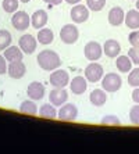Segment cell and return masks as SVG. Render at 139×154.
<instances>
[{
  "label": "cell",
  "instance_id": "9",
  "mask_svg": "<svg viewBox=\"0 0 139 154\" xmlns=\"http://www.w3.org/2000/svg\"><path fill=\"white\" fill-rule=\"evenodd\" d=\"M57 118L64 122H72L78 118V108L74 104H64L57 112Z\"/></svg>",
  "mask_w": 139,
  "mask_h": 154
},
{
  "label": "cell",
  "instance_id": "8",
  "mask_svg": "<svg viewBox=\"0 0 139 154\" xmlns=\"http://www.w3.org/2000/svg\"><path fill=\"white\" fill-rule=\"evenodd\" d=\"M84 54H85L86 60H89V61H97L100 57H102V54H103V47L100 46V43L92 40V42H88L85 45Z\"/></svg>",
  "mask_w": 139,
  "mask_h": 154
},
{
  "label": "cell",
  "instance_id": "20",
  "mask_svg": "<svg viewBox=\"0 0 139 154\" xmlns=\"http://www.w3.org/2000/svg\"><path fill=\"white\" fill-rule=\"evenodd\" d=\"M125 25L131 29L139 28V11L138 10H129L125 14Z\"/></svg>",
  "mask_w": 139,
  "mask_h": 154
},
{
  "label": "cell",
  "instance_id": "10",
  "mask_svg": "<svg viewBox=\"0 0 139 154\" xmlns=\"http://www.w3.org/2000/svg\"><path fill=\"white\" fill-rule=\"evenodd\" d=\"M18 46L24 51V54H32L36 50V46H38V42L33 38L31 33H25L20 38V42H18Z\"/></svg>",
  "mask_w": 139,
  "mask_h": 154
},
{
  "label": "cell",
  "instance_id": "17",
  "mask_svg": "<svg viewBox=\"0 0 139 154\" xmlns=\"http://www.w3.org/2000/svg\"><path fill=\"white\" fill-rule=\"evenodd\" d=\"M31 24L35 29H42L47 24V13L43 10H36L31 17Z\"/></svg>",
  "mask_w": 139,
  "mask_h": 154
},
{
  "label": "cell",
  "instance_id": "37",
  "mask_svg": "<svg viewBox=\"0 0 139 154\" xmlns=\"http://www.w3.org/2000/svg\"><path fill=\"white\" fill-rule=\"evenodd\" d=\"M21 3H28V2H31V0H20Z\"/></svg>",
  "mask_w": 139,
  "mask_h": 154
},
{
  "label": "cell",
  "instance_id": "22",
  "mask_svg": "<svg viewBox=\"0 0 139 154\" xmlns=\"http://www.w3.org/2000/svg\"><path fill=\"white\" fill-rule=\"evenodd\" d=\"M54 39V33L52 29L49 28H42L39 29V32H38V42L40 43V45H50V43L53 42Z\"/></svg>",
  "mask_w": 139,
  "mask_h": 154
},
{
  "label": "cell",
  "instance_id": "36",
  "mask_svg": "<svg viewBox=\"0 0 139 154\" xmlns=\"http://www.w3.org/2000/svg\"><path fill=\"white\" fill-rule=\"evenodd\" d=\"M65 2H67L68 4H72V6H74V4L81 3V0H65Z\"/></svg>",
  "mask_w": 139,
  "mask_h": 154
},
{
  "label": "cell",
  "instance_id": "11",
  "mask_svg": "<svg viewBox=\"0 0 139 154\" xmlns=\"http://www.w3.org/2000/svg\"><path fill=\"white\" fill-rule=\"evenodd\" d=\"M49 100L54 107L56 106H63L68 100V93L65 92V88H54L49 94Z\"/></svg>",
  "mask_w": 139,
  "mask_h": 154
},
{
  "label": "cell",
  "instance_id": "31",
  "mask_svg": "<svg viewBox=\"0 0 139 154\" xmlns=\"http://www.w3.org/2000/svg\"><path fill=\"white\" fill-rule=\"evenodd\" d=\"M128 57L134 64L139 65V47H131L128 50Z\"/></svg>",
  "mask_w": 139,
  "mask_h": 154
},
{
  "label": "cell",
  "instance_id": "13",
  "mask_svg": "<svg viewBox=\"0 0 139 154\" xmlns=\"http://www.w3.org/2000/svg\"><path fill=\"white\" fill-rule=\"evenodd\" d=\"M27 94L29 96V99L33 101L42 100L45 97V86L40 82H32L28 85V89H27Z\"/></svg>",
  "mask_w": 139,
  "mask_h": 154
},
{
  "label": "cell",
  "instance_id": "38",
  "mask_svg": "<svg viewBox=\"0 0 139 154\" xmlns=\"http://www.w3.org/2000/svg\"><path fill=\"white\" fill-rule=\"evenodd\" d=\"M136 10L139 11V0H138V2H136Z\"/></svg>",
  "mask_w": 139,
  "mask_h": 154
},
{
  "label": "cell",
  "instance_id": "23",
  "mask_svg": "<svg viewBox=\"0 0 139 154\" xmlns=\"http://www.w3.org/2000/svg\"><path fill=\"white\" fill-rule=\"evenodd\" d=\"M39 115L42 118H46V119H54L57 118V111H56V108H54V106L52 103L43 104L39 110Z\"/></svg>",
  "mask_w": 139,
  "mask_h": 154
},
{
  "label": "cell",
  "instance_id": "35",
  "mask_svg": "<svg viewBox=\"0 0 139 154\" xmlns=\"http://www.w3.org/2000/svg\"><path fill=\"white\" fill-rule=\"evenodd\" d=\"M43 2L47 4H52V6H58V4H61L63 0H43Z\"/></svg>",
  "mask_w": 139,
  "mask_h": 154
},
{
  "label": "cell",
  "instance_id": "25",
  "mask_svg": "<svg viewBox=\"0 0 139 154\" xmlns=\"http://www.w3.org/2000/svg\"><path fill=\"white\" fill-rule=\"evenodd\" d=\"M13 42V38H11V33L6 29H0V50H4L7 49L8 46Z\"/></svg>",
  "mask_w": 139,
  "mask_h": 154
},
{
  "label": "cell",
  "instance_id": "5",
  "mask_svg": "<svg viewBox=\"0 0 139 154\" xmlns=\"http://www.w3.org/2000/svg\"><path fill=\"white\" fill-rule=\"evenodd\" d=\"M49 81L53 88H65L67 85H70V75L65 69H54Z\"/></svg>",
  "mask_w": 139,
  "mask_h": 154
},
{
  "label": "cell",
  "instance_id": "32",
  "mask_svg": "<svg viewBox=\"0 0 139 154\" xmlns=\"http://www.w3.org/2000/svg\"><path fill=\"white\" fill-rule=\"evenodd\" d=\"M128 40H129V43H131L132 47H139V31L138 29H135L134 32L129 33Z\"/></svg>",
  "mask_w": 139,
  "mask_h": 154
},
{
  "label": "cell",
  "instance_id": "33",
  "mask_svg": "<svg viewBox=\"0 0 139 154\" xmlns=\"http://www.w3.org/2000/svg\"><path fill=\"white\" fill-rule=\"evenodd\" d=\"M6 57L4 56H0V75L3 74H7V63H6Z\"/></svg>",
  "mask_w": 139,
  "mask_h": 154
},
{
  "label": "cell",
  "instance_id": "27",
  "mask_svg": "<svg viewBox=\"0 0 139 154\" xmlns=\"http://www.w3.org/2000/svg\"><path fill=\"white\" fill-rule=\"evenodd\" d=\"M86 6L92 11H102L106 6V0H86Z\"/></svg>",
  "mask_w": 139,
  "mask_h": 154
},
{
  "label": "cell",
  "instance_id": "29",
  "mask_svg": "<svg viewBox=\"0 0 139 154\" xmlns=\"http://www.w3.org/2000/svg\"><path fill=\"white\" fill-rule=\"evenodd\" d=\"M102 125H109V126H120L121 121L115 117V115H106L102 119Z\"/></svg>",
  "mask_w": 139,
  "mask_h": 154
},
{
  "label": "cell",
  "instance_id": "4",
  "mask_svg": "<svg viewBox=\"0 0 139 154\" xmlns=\"http://www.w3.org/2000/svg\"><path fill=\"white\" fill-rule=\"evenodd\" d=\"M103 75H104L103 67L100 64H97V63H95V61H92V63L85 68V78H86V81L90 83L102 81Z\"/></svg>",
  "mask_w": 139,
  "mask_h": 154
},
{
  "label": "cell",
  "instance_id": "12",
  "mask_svg": "<svg viewBox=\"0 0 139 154\" xmlns=\"http://www.w3.org/2000/svg\"><path fill=\"white\" fill-rule=\"evenodd\" d=\"M7 72H8V76L13 79H21L24 78L25 72H27V67L25 64L21 61H13L8 64V68H7Z\"/></svg>",
  "mask_w": 139,
  "mask_h": 154
},
{
  "label": "cell",
  "instance_id": "2",
  "mask_svg": "<svg viewBox=\"0 0 139 154\" xmlns=\"http://www.w3.org/2000/svg\"><path fill=\"white\" fill-rule=\"evenodd\" d=\"M121 76L118 74H114V72H110L102 78V88L109 93H115L117 90L121 89Z\"/></svg>",
  "mask_w": 139,
  "mask_h": 154
},
{
  "label": "cell",
  "instance_id": "6",
  "mask_svg": "<svg viewBox=\"0 0 139 154\" xmlns=\"http://www.w3.org/2000/svg\"><path fill=\"white\" fill-rule=\"evenodd\" d=\"M11 24L17 31H25V29L29 28L31 17L25 11H15L13 17H11Z\"/></svg>",
  "mask_w": 139,
  "mask_h": 154
},
{
  "label": "cell",
  "instance_id": "21",
  "mask_svg": "<svg viewBox=\"0 0 139 154\" xmlns=\"http://www.w3.org/2000/svg\"><path fill=\"white\" fill-rule=\"evenodd\" d=\"M115 67L120 72H129L132 68V61L128 56H117Z\"/></svg>",
  "mask_w": 139,
  "mask_h": 154
},
{
  "label": "cell",
  "instance_id": "14",
  "mask_svg": "<svg viewBox=\"0 0 139 154\" xmlns=\"http://www.w3.org/2000/svg\"><path fill=\"white\" fill-rule=\"evenodd\" d=\"M121 51V46L120 43L114 39H109L104 42L103 45V53L106 54L109 58H117V56Z\"/></svg>",
  "mask_w": 139,
  "mask_h": 154
},
{
  "label": "cell",
  "instance_id": "30",
  "mask_svg": "<svg viewBox=\"0 0 139 154\" xmlns=\"http://www.w3.org/2000/svg\"><path fill=\"white\" fill-rule=\"evenodd\" d=\"M129 121L131 124L139 126V106H134L129 111Z\"/></svg>",
  "mask_w": 139,
  "mask_h": 154
},
{
  "label": "cell",
  "instance_id": "34",
  "mask_svg": "<svg viewBox=\"0 0 139 154\" xmlns=\"http://www.w3.org/2000/svg\"><path fill=\"white\" fill-rule=\"evenodd\" d=\"M132 100L136 104H139V88H135V90L132 92Z\"/></svg>",
  "mask_w": 139,
  "mask_h": 154
},
{
  "label": "cell",
  "instance_id": "24",
  "mask_svg": "<svg viewBox=\"0 0 139 154\" xmlns=\"http://www.w3.org/2000/svg\"><path fill=\"white\" fill-rule=\"evenodd\" d=\"M20 112L27 115H36L38 114V107L33 100H25L20 106Z\"/></svg>",
  "mask_w": 139,
  "mask_h": 154
},
{
  "label": "cell",
  "instance_id": "7",
  "mask_svg": "<svg viewBox=\"0 0 139 154\" xmlns=\"http://www.w3.org/2000/svg\"><path fill=\"white\" fill-rule=\"evenodd\" d=\"M70 15H71V20L74 24H84L89 18V8H88V6H84V4L79 3L77 6L74 4Z\"/></svg>",
  "mask_w": 139,
  "mask_h": 154
},
{
  "label": "cell",
  "instance_id": "15",
  "mask_svg": "<svg viewBox=\"0 0 139 154\" xmlns=\"http://www.w3.org/2000/svg\"><path fill=\"white\" fill-rule=\"evenodd\" d=\"M125 20V13L121 7H113L109 11V24L113 26H120Z\"/></svg>",
  "mask_w": 139,
  "mask_h": 154
},
{
  "label": "cell",
  "instance_id": "26",
  "mask_svg": "<svg viewBox=\"0 0 139 154\" xmlns=\"http://www.w3.org/2000/svg\"><path fill=\"white\" fill-rule=\"evenodd\" d=\"M3 10L8 14H14L18 10V0H3Z\"/></svg>",
  "mask_w": 139,
  "mask_h": 154
},
{
  "label": "cell",
  "instance_id": "16",
  "mask_svg": "<svg viewBox=\"0 0 139 154\" xmlns=\"http://www.w3.org/2000/svg\"><path fill=\"white\" fill-rule=\"evenodd\" d=\"M70 88L74 94H84L88 89V81L84 76H75L70 82Z\"/></svg>",
  "mask_w": 139,
  "mask_h": 154
},
{
  "label": "cell",
  "instance_id": "19",
  "mask_svg": "<svg viewBox=\"0 0 139 154\" xmlns=\"http://www.w3.org/2000/svg\"><path fill=\"white\" fill-rule=\"evenodd\" d=\"M89 100L95 107H102V106H104V104H106V100H107L106 90L104 89L92 90V93H90V96H89Z\"/></svg>",
  "mask_w": 139,
  "mask_h": 154
},
{
  "label": "cell",
  "instance_id": "28",
  "mask_svg": "<svg viewBox=\"0 0 139 154\" xmlns=\"http://www.w3.org/2000/svg\"><path fill=\"white\" fill-rule=\"evenodd\" d=\"M128 83L132 88H139V68L132 69L128 75Z\"/></svg>",
  "mask_w": 139,
  "mask_h": 154
},
{
  "label": "cell",
  "instance_id": "3",
  "mask_svg": "<svg viewBox=\"0 0 139 154\" xmlns=\"http://www.w3.org/2000/svg\"><path fill=\"white\" fill-rule=\"evenodd\" d=\"M79 38V31L74 24H67L60 29V39L65 45H74Z\"/></svg>",
  "mask_w": 139,
  "mask_h": 154
},
{
  "label": "cell",
  "instance_id": "18",
  "mask_svg": "<svg viewBox=\"0 0 139 154\" xmlns=\"http://www.w3.org/2000/svg\"><path fill=\"white\" fill-rule=\"evenodd\" d=\"M4 57L8 63H13V61H21L24 57V51L20 49V46H8L7 49H4Z\"/></svg>",
  "mask_w": 139,
  "mask_h": 154
},
{
  "label": "cell",
  "instance_id": "1",
  "mask_svg": "<svg viewBox=\"0 0 139 154\" xmlns=\"http://www.w3.org/2000/svg\"><path fill=\"white\" fill-rule=\"evenodd\" d=\"M38 65L45 71H54L61 65V60L56 51L53 50H43L38 54Z\"/></svg>",
  "mask_w": 139,
  "mask_h": 154
}]
</instances>
